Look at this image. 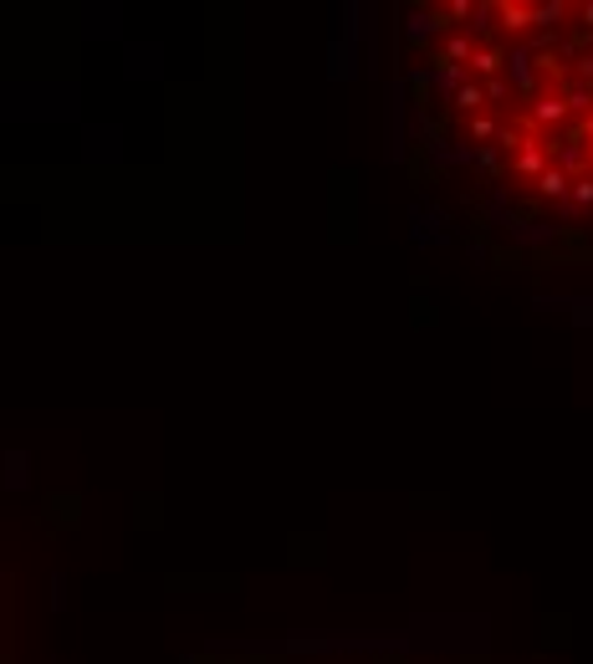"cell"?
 Masks as SVG:
<instances>
[{
	"instance_id": "1",
	"label": "cell",
	"mask_w": 593,
	"mask_h": 664,
	"mask_svg": "<svg viewBox=\"0 0 593 664\" xmlns=\"http://www.w3.org/2000/svg\"><path fill=\"white\" fill-rule=\"evenodd\" d=\"M404 164L512 271H593V0H419L394 21Z\"/></svg>"
},
{
	"instance_id": "2",
	"label": "cell",
	"mask_w": 593,
	"mask_h": 664,
	"mask_svg": "<svg viewBox=\"0 0 593 664\" xmlns=\"http://www.w3.org/2000/svg\"><path fill=\"white\" fill-rule=\"evenodd\" d=\"M225 664H430L404 660V654H256V660H225Z\"/></svg>"
}]
</instances>
